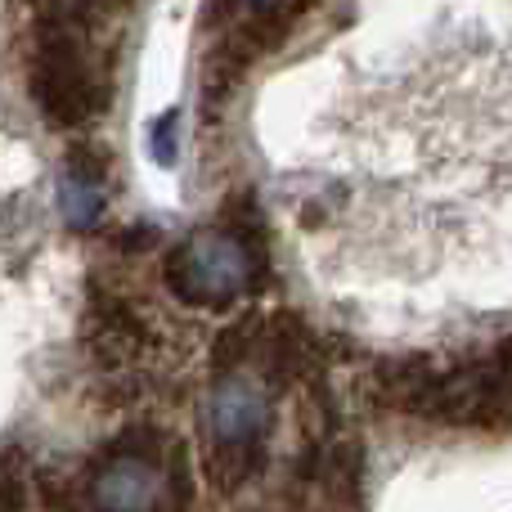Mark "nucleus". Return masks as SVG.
Returning <instances> with one entry per match:
<instances>
[{"label":"nucleus","mask_w":512,"mask_h":512,"mask_svg":"<svg viewBox=\"0 0 512 512\" xmlns=\"http://www.w3.org/2000/svg\"><path fill=\"white\" fill-rule=\"evenodd\" d=\"M32 99L45 122L77 131L108 104V81L86 41V14L41 9L32 41Z\"/></svg>","instance_id":"obj_1"},{"label":"nucleus","mask_w":512,"mask_h":512,"mask_svg":"<svg viewBox=\"0 0 512 512\" xmlns=\"http://www.w3.org/2000/svg\"><path fill=\"white\" fill-rule=\"evenodd\" d=\"M427 418L490 436H512V382L499 373L495 360H468L454 373H441Z\"/></svg>","instance_id":"obj_2"},{"label":"nucleus","mask_w":512,"mask_h":512,"mask_svg":"<svg viewBox=\"0 0 512 512\" xmlns=\"http://www.w3.org/2000/svg\"><path fill=\"white\" fill-rule=\"evenodd\" d=\"M436 382H441V369L427 355H387L373 364L369 391L378 409H391V414H432Z\"/></svg>","instance_id":"obj_3"},{"label":"nucleus","mask_w":512,"mask_h":512,"mask_svg":"<svg viewBox=\"0 0 512 512\" xmlns=\"http://www.w3.org/2000/svg\"><path fill=\"white\" fill-rule=\"evenodd\" d=\"M86 342L104 369H122V364H131L135 355H140L144 324L126 301L108 297V292H95V297H90V315H86Z\"/></svg>","instance_id":"obj_4"},{"label":"nucleus","mask_w":512,"mask_h":512,"mask_svg":"<svg viewBox=\"0 0 512 512\" xmlns=\"http://www.w3.org/2000/svg\"><path fill=\"white\" fill-rule=\"evenodd\" d=\"M265 468V445L261 436H216L207 445V481L216 490H243L261 477Z\"/></svg>","instance_id":"obj_5"},{"label":"nucleus","mask_w":512,"mask_h":512,"mask_svg":"<svg viewBox=\"0 0 512 512\" xmlns=\"http://www.w3.org/2000/svg\"><path fill=\"white\" fill-rule=\"evenodd\" d=\"M32 495V472L23 450H0V512H27Z\"/></svg>","instance_id":"obj_6"},{"label":"nucleus","mask_w":512,"mask_h":512,"mask_svg":"<svg viewBox=\"0 0 512 512\" xmlns=\"http://www.w3.org/2000/svg\"><path fill=\"white\" fill-rule=\"evenodd\" d=\"M36 490H41V504L50 512H77L81 508V486L72 477H63V472H41L36 477Z\"/></svg>","instance_id":"obj_7"},{"label":"nucleus","mask_w":512,"mask_h":512,"mask_svg":"<svg viewBox=\"0 0 512 512\" xmlns=\"http://www.w3.org/2000/svg\"><path fill=\"white\" fill-rule=\"evenodd\" d=\"M252 337H256V324H234L230 333H221V342H216V369L225 373L230 364H239L243 355H248Z\"/></svg>","instance_id":"obj_8"},{"label":"nucleus","mask_w":512,"mask_h":512,"mask_svg":"<svg viewBox=\"0 0 512 512\" xmlns=\"http://www.w3.org/2000/svg\"><path fill=\"white\" fill-rule=\"evenodd\" d=\"M239 14H274V18H292L306 0H230Z\"/></svg>","instance_id":"obj_9"},{"label":"nucleus","mask_w":512,"mask_h":512,"mask_svg":"<svg viewBox=\"0 0 512 512\" xmlns=\"http://www.w3.org/2000/svg\"><path fill=\"white\" fill-rule=\"evenodd\" d=\"M41 9H50V5H63V9H77V14H90L95 5H108V0H36Z\"/></svg>","instance_id":"obj_10"},{"label":"nucleus","mask_w":512,"mask_h":512,"mask_svg":"<svg viewBox=\"0 0 512 512\" xmlns=\"http://www.w3.org/2000/svg\"><path fill=\"white\" fill-rule=\"evenodd\" d=\"M495 364H499V373H504V378L512 382V333H508L504 342L495 346Z\"/></svg>","instance_id":"obj_11"}]
</instances>
